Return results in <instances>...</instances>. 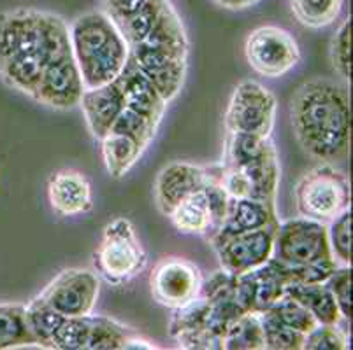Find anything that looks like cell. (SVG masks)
Listing matches in <instances>:
<instances>
[{
	"label": "cell",
	"mask_w": 353,
	"mask_h": 350,
	"mask_svg": "<svg viewBox=\"0 0 353 350\" xmlns=\"http://www.w3.org/2000/svg\"><path fill=\"white\" fill-rule=\"evenodd\" d=\"M102 11L125 39L128 56L167 102L174 100L188 70L187 30L171 0H102Z\"/></svg>",
	"instance_id": "cell-1"
},
{
	"label": "cell",
	"mask_w": 353,
	"mask_h": 350,
	"mask_svg": "<svg viewBox=\"0 0 353 350\" xmlns=\"http://www.w3.org/2000/svg\"><path fill=\"white\" fill-rule=\"evenodd\" d=\"M69 23L54 12L16 8L0 12V77L34 96L44 67L69 46Z\"/></svg>",
	"instance_id": "cell-2"
},
{
	"label": "cell",
	"mask_w": 353,
	"mask_h": 350,
	"mask_svg": "<svg viewBox=\"0 0 353 350\" xmlns=\"http://www.w3.org/2000/svg\"><path fill=\"white\" fill-rule=\"evenodd\" d=\"M118 77L123 86L125 107L99 140L105 170L113 179L125 177L143 158L169 105L130 56Z\"/></svg>",
	"instance_id": "cell-3"
},
{
	"label": "cell",
	"mask_w": 353,
	"mask_h": 350,
	"mask_svg": "<svg viewBox=\"0 0 353 350\" xmlns=\"http://www.w3.org/2000/svg\"><path fill=\"white\" fill-rule=\"evenodd\" d=\"M290 124L301 149L320 163L345 162L350 153L348 88L330 79H311L294 91Z\"/></svg>",
	"instance_id": "cell-4"
},
{
	"label": "cell",
	"mask_w": 353,
	"mask_h": 350,
	"mask_svg": "<svg viewBox=\"0 0 353 350\" xmlns=\"http://www.w3.org/2000/svg\"><path fill=\"white\" fill-rule=\"evenodd\" d=\"M69 43L85 89L114 81L127 63L125 39L104 11H88L74 19Z\"/></svg>",
	"instance_id": "cell-5"
},
{
	"label": "cell",
	"mask_w": 353,
	"mask_h": 350,
	"mask_svg": "<svg viewBox=\"0 0 353 350\" xmlns=\"http://www.w3.org/2000/svg\"><path fill=\"white\" fill-rule=\"evenodd\" d=\"M271 259L288 282H323L339 266L330 250L327 224L306 217L276 228Z\"/></svg>",
	"instance_id": "cell-6"
},
{
	"label": "cell",
	"mask_w": 353,
	"mask_h": 350,
	"mask_svg": "<svg viewBox=\"0 0 353 350\" xmlns=\"http://www.w3.org/2000/svg\"><path fill=\"white\" fill-rule=\"evenodd\" d=\"M294 198L301 217L327 224L350 208L348 177L332 163H320L297 181Z\"/></svg>",
	"instance_id": "cell-7"
},
{
	"label": "cell",
	"mask_w": 353,
	"mask_h": 350,
	"mask_svg": "<svg viewBox=\"0 0 353 350\" xmlns=\"http://www.w3.org/2000/svg\"><path fill=\"white\" fill-rule=\"evenodd\" d=\"M94 258L99 274L113 285H123L136 278L148 263L146 250L127 217H117L104 228Z\"/></svg>",
	"instance_id": "cell-8"
},
{
	"label": "cell",
	"mask_w": 353,
	"mask_h": 350,
	"mask_svg": "<svg viewBox=\"0 0 353 350\" xmlns=\"http://www.w3.org/2000/svg\"><path fill=\"white\" fill-rule=\"evenodd\" d=\"M218 181L230 198H255L276 204L280 186V160L271 139L256 156L239 166L213 165Z\"/></svg>",
	"instance_id": "cell-9"
},
{
	"label": "cell",
	"mask_w": 353,
	"mask_h": 350,
	"mask_svg": "<svg viewBox=\"0 0 353 350\" xmlns=\"http://www.w3.org/2000/svg\"><path fill=\"white\" fill-rule=\"evenodd\" d=\"M276 96L260 83L246 79L234 88L225 111L227 133L255 135L271 139L276 123Z\"/></svg>",
	"instance_id": "cell-10"
},
{
	"label": "cell",
	"mask_w": 353,
	"mask_h": 350,
	"mask_svg": "<svg viewBox=\"0 0 353 350\" xmlns=\"http://www.w3.org/2000/svg\"><path fill=\"white\" fill-rule=\"evenodd\" d=\"M245 56L256 74L276 79L299 65L301 50L290 32L265 25L255 28L246 37Z\"/></svg>",
	"instance_id": "cell-11"
},
{
	"label": "cell",
	"mask_w": 353,
	"mask_h": 350,
	"mask_svg": "<svg viewBox=\"0 0 353 350\" xmlns=\"http://www.w3.org/2000/svg\"><path fill=\"white\" fill-rule=\"evenodd\" d=\"M83 91L85 85L81 72L69 44L59 54H54L51 62L44 67L32 100L54 111H69L78 107Z\"/></svg>",
	"instance_id": "cell-12"
},
{
	"label": "cell",
	"mask_w": 353,
	"mask_h": 350,
	"mask_svg": "<svg viewBox=\"0 0 353 350\" xmlns=\"http://www.w3.org/2000/svg\"><path fill=\"white\" fill-rule=\"evenodd\" d=\"M99 291L97 274L92 270L69 268L57 275L39 296L63 317H81L94 312Z\"/></svg>",
	"instance_id": "cell-13"
},
{
	"label": "cell",
	"mask_w": 353,
	"mask_h": 350,
	"mask_svg": "<svg viewBox=\"0 0 353 350\" xmlns=\"http://www.w3.org/2000/svg\"><path fill=\"white\" fill-rule=\"evenodd\" d=\"M202 281L204 278L195 263L183 258H165L153 268L150 287L157 303L176 310L201 294Z\"/></svg>",
	"instance_id": "cell-14"
},
{
	"label": "cell",
	"mask_w": 353,
	"mask_h": 350,
	"mask_svg": "<svg viewBox=\"0 0 353 350\" xmlns=\"http://www.w3.org/2000/svg\"><path fill=\"white\" fill-rule=\"evenodd\" d=\"M278 226L280 224L243 231L216 243L213 249L216 252L221 270L237 277L268 263L272 256L274 233Z\"/></svg>",
	"instance_id": "cell-15"
},
{
	"label": "cell",
	"mask_w": 353,
	"mask_h": 350,
	"mask_svg": "<svg viewBox=\"0 0 353 350\" xmlns=\"http://www.w3.org/2000/svg\"><path fill=\"white\" fill-rule=\"evenodd\" d=\"M287 284L288 278L280 266L269 259L259 268L237 275L234 300L246 314H262L283 296Z\"/></svg>",
	"instance_id": "cell-16"
},
{
	"label": "cell",
	"mask_w": 353,
	"mask_h": 350,
	"mask_svg": "<svg viewBox=\"0 0 353 350\" xmlns=\"http://www.w3.org/2000/svg\"><path fill=\"white\" fill-rule=\"evenodd\" d=\"M206 182V166H197L187 162H174L163 166L155 181L157 207L167 217L179 201H183L194 193L202 191Z\"/></svg>",
	"instance_id": "cell-17"
},
{
	"label": "cell",
	"mask_w": 353,
	"mask_h": 350,
	"mask_svg": "<svg viewBox=\"0 0 353 350\" xmlns=\"http://www.w3.org/2000/svg\"><path fill=\"white\" fill-rule=\"evenodd\" d=\"M48 200L54 214L62 217L83 216L94 208L88 179L72 168L59 170L51 175L48 181Z\"/></svg>",
	"instance_id": "cell-18"
},
{
	"label": "cell",
	"mask_w": 353,
	"mask_h": 350,
	"mask_svg": "<svg viewBox=\"0 0 353 350\" xmlns=\"http://www.w3.org/2000/svg\"><path fill=\"white\" fill-rule=\"evenodd\" d=\"M78 107H81L90 133L99 142L125 107V93L120 77L108 85L85 89Z\"/></svg>",
	"instance_id": "cell-19"
},
{
	"label": "cell",
	"mask_w": 353,
	"mask_h": 350,
	"mask_svg": "<svg viewBox=\"0 0 353 350\" xmlns=\"http://www.w3.org/2000/svg\"><path fill=\"white\" fill-rule=\"evenodd\" d=\"M280 224L276 216V204L255 200V198H232L223 223L210 235L211 245L223 242L229 237L243 231L259 230Z\"/></svg>",
	"instance_id": "cell-20"
},
{
	"label": "cell",
	"mask_w": 353,
	"mask_h": 350,
	"mask_svg": "<svg viewBox=\"0 0 353 350\" xmlns=\"http://www.w3.org/2000/svg\"><path fill=\"white\" fill-rule=\"evenodd\" d=\"M285 294L299 301L319 324H339L343 319L325 282H288Z\"/></svg>",
	"instance_id": "cell-21"
},
{
	"label": "cell",
	"mask_w": 353,
	"mask_h": 350,
	"mask_svg": "<svg viewBox=\"0 0 353 350\" xmlns=\"http://www.w3.org/2000/svg\"><path fill=\"white\" fill-rule=\"evenodd\" d=\"M172 226L187 235H210L213 221L204 193L197 191L179 201L169 214Z\"/></svg>",
	"instance_id": "cell-22"
},
{
	"label": "cell",
	"mask_w": 353,
	"mask_h": 350,
	"mask_svg": "<svg viewBox=\"0 0 353 350\" xmlns=\"http://www.w3.org/2000/svg\"><path fill=\"white\" fill-rule=\"evenodd\" d=\"M39 347L27 320V308L20 303L0 305V350Z\"/></svg>",
	"instance_id": "cell-23"
},
{
	"label": "cell",
	"mask_w": 353,
	"mask_h": 350,
	"mask_svg": "<svg viewBox=\"0 0 353 350\" xmlns=\"http://www.w3.org/2000/svg\"><path fill=\"white\" fill-rule=\"evenodd\" d=\"M136 333L118 320L90 314V335L86 350H125Z\"/></svg>",
	"instance_id": "cell-24"
},
{
	"label": "cell",
	"mask_w": 353,
	"mask_h": 350,
	"mask_svg": "<svg viewBox=\"0 0 353 350\" xmlns=\"http://www.w3.org/2000/svg\"><path fill=\"white\" fill-rule=\"evenodd\" d=\"M345 0H288L292 14L303 27L325 28L339 18Z\"/></svg>",
	"instance_id": "cell-25"
},
{
	"label": "cell",
	"mask_w": 353,
	"mask_h": 350,
	"mask_svg": "<svg viewBox=\"0 0 353 350\" xmlns=\"http://www.w3.org/2000/svg\"><path fill=\"white\" fill-rule=\"evenodd\" d=\"M25 308H27V320L32 335L35 336L39 347L51 349L54 333L59 331L65 317L57 312L53 307H50L41 296H35L30 303L25 305Z\"/></svg>",
	"instance_id": "cell-26"
},
{
	"label": "cell",
	"mask_w": 353,
	"mask_h": 350,
	"mask_svg": "<svg viewBox=\"0 0 353 350\" xmlns=\"http://www.w3.org/2000/svg\"><path fill=\"white\" fill-rule=\"evenodd\" d=\"M227 350H264L265 340L259 314H245L227 329L223 336Z\"/></svg>",
	"instance_id": "cell-27"
},
{
	"label": "cell",
	"mask_w": 353,
	"mask_h": 350,
	"mask_svg": "<svg viewBox=\"0 0 353 350\" xmlns=\"http://www.w3.org/2000/svg\"><path fill=\"white\" fill-rule=\"evenodd\" d=\"M262 331H264L265 349L271 350H299L303 349L304 336L303 333L295 331L287 324L276 319L269 310L259 314Z\"/></svg>",
	"instance_id": "cell-28"
},
{
	"label": "cell",
	"mask_w": 353,
	"mask_h": 350,
	"mask_svg": "<svg viewBox=\"0 0 353 350\" xmlns=\"http://www.w3.org/2000/svg\"><path fill=\"white\" fill-rule=\"evenodd\" d=\"M208 312H210V301L206 298H202L201 294L185 307L176 308L171 320H169V335H171V338L201 329L206 322Z\"/></svg>",
	"instance_id": "cell-29"
},
{
	"label": "cell",
	"mask_w": 353,
	"mask_h": 350,
	"mask_svg": "<svg viewBox=\"0 0 353 350\" xmlns=\"http://www.w3.org/2000/svg\"><path fill=\"white\" fill-rule=\"evenodd\" d=\"M269 312L276 317L278 320H281L283 324H287L288 327L295 329V331L303 333V335H307V333L316 326V319L307 312L306 308L295 301L294 298L288 296V294H283L278 301L271 305L268 308Z\"/></svg>",
	"instance_id": "cell-30"
},
{
	"label": "cell",
	"mask_w": 353,
	"mask_h": 350,
	"mask_svg": "<svg viewBox=\"0 0 353 350\" xmlns=\"http://www.w3.org/2000/svg\"><path fill=\"white\" fill-rule=\"evenodd\" d=\"M327 237L332 256L339 265L352 266V210H345L330 221Z\"/></svg>",
	"instance_id": "cell-31"
},
{
	"label": "cell",
	"mask_w": 353,
	"mask_h": 350,
	"mask_svg": "<svg viewBox=\"0 0 353 350\" xmlns=\"http://www.w3.org/2000/svg\"><path fill=\"white\" fill-rule=\"evenodd\" d=\"M90 335V316L65 317L59 331L54 333L51 349L86 350Z\"/></svg>",
	"instance_id": "cell-32"
},
{
	"label": "cell",
	"mask_w": 353,
	"mask_h": 350,
	"mask_svg": "<svg viewBox=\"0 0 353 350\" xmlns=\"http://www.w3.org/2000/svg\"><path fill=\"white\" fill-rule=\"evenodd\" d=\"M304 350H348V336L338 327V324H316L304 336Z\"/></svg>",
	"instance_id": "cell-33"
},
{
	"label": "cell",
	"mask_w": 353,
	"mask_h": 350,
	"mask_svg": "<svg viewBox=\"0 0 353 350\" xmlns=\"http://www.w3.org/2000/svg\"><path fill=\"white\" fill-rule=\"evenodd\" d=\"M323 282L332 293L343 319H352V266L339 265Z\"/></svg>",
	"instance_id": "cell-34"
},
{
	"label": "cell",
	"mask_w": 353,
	"mask_h": 350,
	"mask_svg": "<svg viewBox=\"0 0 353 350\" xmlns=\"http://www.w3.org/2000/svg\"><path fill=\"white\" fill-rule=\"evenodd\" d=\"M350 35H352V23L350 19H345L330 44V63L343 79H350V72H352V47H350L352 37Z\"/></svg>",
	"instance_id": "cell-35"
},
{
	"label": "cell",
	"mask_w": 353,
	"mask_h": 350,
	"mask_svg": "<svg viewBox=\"0 0 353 350\" xmlns=\"http://www.w3.org/2000/svg\"><path fill=\"white\" fill-rule=\"evenodd\" d=\"M218 8H223L227 11H243V9L253 8L260 0H211Z\"/></svg>",
	"instance_id": "cell-36"
}]
</instances>
